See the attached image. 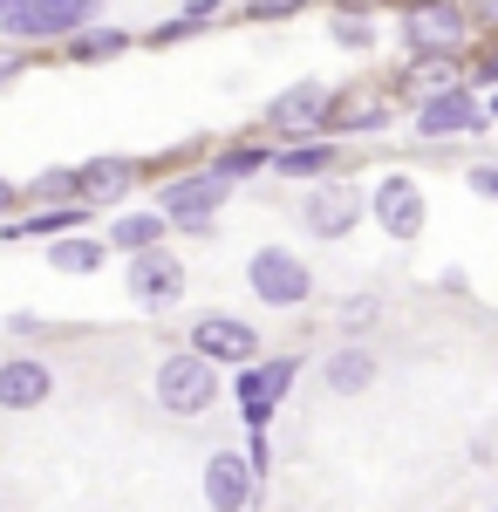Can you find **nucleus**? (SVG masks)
<instances>
[{"instance_id":"obj_1","label":"nucleus","mask_w":498,"mask_h":512,"mask_svg":"<svg viewBox=\"0 0 498 512\" xmlns=\"http://www.w3.org/2000/svg\"><path fill=\"white\" fill-rule=\"evenodd\" d=\"M151 396L164 417H205L219 403V362H205L198 349H171L151 376Z\"/></svg>"},{"instance_id":"obj_2","label":"nucleus","mask_w":498,"mask_h":512,"mask_svg":"<svg viewBox=\"0 0 498 512\" xmlns=\"http://www.w3.org/2000/svg\"><path fill=\"white\" fill-rule=\"evenodd\" d=\"M89 21H103V0H21L0 14V35L14 48H28V41H69Z\"/></svg>"},{"instance_id":"obj_3","label":"nucleus","mask_w":498,"mask_h":512,"mask_svg":"<svg viewBox=\"0 0 498 512\" xmlns=\"http://www.w3.org/2000/svg\"><path fill=\"white\" fill-rule=\"evenodd\" d=\"M232 198V178H219L212 164L205 171H185V178H171L164 192H157V212L178 226V233H192V239H205L212 233V219H219V205Z\"/></svg>"},{"instance_id":"obj_4","label":"nucleus","mask_w":498,"mask_h":512,"mask_svg":"<svg viewBox=\"0 0 498 512\" xmlns=\"http://www.w3.org/2000/svg\"><path fill=\"white\" fill-rule=\"evenodd\" d=\"M246 287H253V301L260 308H307V294H314V267H307L294 246H260L253 260H246Z\"/></svg>"},{"instance_id":"obj_5","label":"nucleus","mask_w":498,"mask_h":512,"mask_svg":"<svg viewBox=\"0 0 498 512\" xmlns=\"http://www.w3.org/2000/svg\"><path fill=\"white\" fill-rule=\"evenodd\" d=\"M123 287H130V301H137V308L164 315V308H178V301H185V260H178L164 239L144 246V253H123Z\"/></svg>"},{"instance_id":"obj_6","label":"nucleus","mask_w":498,"mask_h":512,"mask_svg":"<svg viewBox=\"0 0 498 512\" xmlns=\"http://www.w3.org/2000/svg\"><path fill=\"white\" fill-rule=\"evenodd\" d=\"M362 212H369V192L348 185V178H314L301 198V226L314 239H348L362 226Z\"/></svg>"},{"instance_id":"obj_7","label":"nucleus","mask_w":498,"mask_h":512,"mask_svg":"<svg viewBox=\"0 0 498 512\" xmlns=\"http://www.w3.org/2000/svg\"><path fill=\"white\" fill-rule=\"evenodd\" d=\"M485 123H492V110H485V96H478L471 82L417 96V137H430V144H444V137H471V130H485Z\"/></svg>"},{"instance_id":"obj_8","label":"nucleus","mask_w":498,"mask_h":512,"mask_svg":"<svg viewBox=\"0 0 498 512\" xmlns=\"http://www.w3.org/2000/svg\"><path fill=\"white\" fill-rule=\"evenodd\" d=\"M185 349H198L205 362H219V369H246V362L267 355V335H260L253 321H239V315H198L192 335H185Z\"/></svg>"},{"instance_id":"obj_9","label":"nucleus","mask_w":498,"mask_h":512,"mask_svg":"<svg viewBox=\"0 0 498 512\" xmlns=\"http://www.w3.org/2000/svg\"><path fill=\"white\" fill-rule=\"evenodd\" d=\"M369 212H376V226H383V233L396 239V246L423 239V226H430L423 185L410 178V171H383V178H376V192H369Z\"/></svg>"},{"instance_id":"obj_10","label":"nucleus","mask_w":498,"mask_h":512,"mask_svg":"<svg viewBox=\"0 0 498 512\" xmlns=\"http://www.w3.org/2000/svg\"><path fill=\"white\" fill-rule=\"evenodd\" d=\"M396 28H403V48H410V55H430V48H464L471 14H464L458 0H410V7L396 14Z\"/></svg>"},{"instance_id":"obj_11","label":"nucleus","mask_w":498,"mask_h":512,"mask_svg":"<svg viewBox=\"0 0 498 512\" xmlns=\"http://www.w3.org/2000/svg\"><path fill=\"white\" fill-rule=\"evenodd\" d=\"M328 103H335V89H328L321 76L287 82V89H280V96L267 103L273 137H287V144H301V137H321V123H328Z\"/></svg>"},{"instance_id":"obj_12","label":"nucleus","mask_w":498,"mask_h":512,"mask_svg":"<svg viewBox=\"0 0 498 512\" xmlns=\"http://www.w3.org/2000/svg\"><path fill=\"white\" fill-rule=\"evenodd\" d=\"M294 376H301V355H260V362H246L239 369V410H246V424H267L273 410H280V396L294 390Z\"/></svg>"},{"instance_id":"obj_13","label":"nucleus","mask_w":498,"mask_h":512,"mask_svg":"<svg viewBox=\"0 0 498 512\" xmlns=\"http://www.w3.org/2000/svg\"><path fill=\"white\" fill-rule=\"evenodd\" d=\"M260 499V478L246 465V451H212L205 458V506L212 512H253Z\"/></svg>"},{"instance_id":"obj_14","label":"nucleus","mask_w":498,"mask_h":512,"mask_svg":"<svg viewBox=\"0 0 498 512\" xmlns=\"http://www.w3.org/2000/svg\"><path fill=\"white\" fill-rule=\"evenodd\" d=\"M55 396V369L41 355H0V410H41Z\"/></svg>"},{"instance_id":"obj_15","label":"nucleus","mask_w":498,"mask_h":512,"mask_svg":"<svg viewBox=\"0 0 498 512\" xmlns=\"http://www.w3.org/2000/svg\"><path fill=\"white\" fill-rule=\"evenodd\" d=\"M389 123V89H335V103H328V123H321V137H369V130H383Z\"/></svg>"},{"instance_id":"obj_16","label":"nucleus","mask_w":498,"mask_h":512,"mask_svg":"<svg viewBox=\"0 0 498 512\" xmlns=\"http://www.w3.org/2000/svg\"><path fill=\"white\" fill-rule=\"evenodd\" d=\"M376 376H383V362H376L369 342H342V349H328V362H321V390L328 396H362Z\"/></svg>"},{"instance_id":"obj_17","label":"nucleus","mask_w":498,"mask_h":512,"mask_svg":"<svg viewBox=\"0 0 498 512\" xmlns=\"http://www.w3.org/2000/svg\"><path fill=\"white\" fill-rule=\"evenodd\" d=\"M76 178H82L89 205H123L137 192V158H89V164H76Z\"/></svg>"},{"instance_id":"obj_18","label":"nucleus","mask_w":498,"mask_h":512,"mask_svg":"<svg viewBox=\"0 0 498 512\" xmlns=\"http://www.w3.org/2000/svg\"><path fill=\"white\" fill-rule=\"evenodd\" d=\"M89 212H96V205H89V198H69V205H41L35 219H0V239H7V246H14V239H62V233H76V226H89Z\"/></svg>"},{"instance_id":"obj_19","label":"nucleus","mask_w":498,"mask_h":512,"mask_svg":"<svg viewBox=\"0 0 498 512\" xmlns=\"http://www.w3.org/2000/svg\"><path fill=\"white\" fill-rule=\"evenodd\" d=\"M273 178H335V137H301L273 151Z\"/></svg>"},{"instance_id":"obj_20","label":"nucleus","mask_w":498,"mask_h":512,"mask_svg":"<svg viewBox=\"0 0 498 512\" xmlns=\"http://www.w3.org/2000/svg\"><path fill=\"white\" fill-rule=\"evenodd\" d=\"M110 260V239L103 233H62V239H48V267L55 274H96Z\"/></svg>"},{"instance_id":"obj_21","label":"nucleus","mask_w":498,"mask_h":512,"mask_svg":"<svg viewBox=\"0 0 498 512\" xmlns=\"http://www.w3.org/2000/svg\"><path fill=\"white\" fill-rule=\"evenodd\" d=\"M164 226H171V219H164V212H123V219H110V253H144V246H157V239H164Z\"/></svg>"},{"instance_id":"obj_22","label":"nucleus","mask_w":498,"mask_h":512,"mask_svg":"<svg viewBox=\"0 0 498 512\" xmlns=\"http://www.w3.org/2000/svg\"><path fill=\"white\" fill-rule=\"evenodd\" d=\"M62 48H69V62H110V55H123V48H130V35H123V28H103V21H89V28H82V35H69Z\"/></svg>"},{"instance_id":"obj_23","label":"nucleus","mask_w":498,"mask_h":512,"mask_svg":"<svg viewBox=\"0 0 498 512\" xmlns=\"http://www.w3.org/2000/svg\"><path fill=\"white\" fill-rule=\"evenodd\" d=\"M328 41L348 48V55H362V48H376V21L355 14V7H328Z\"/></svg>"},{"instance_id":"obj_24","label":"nucleus","mask_w":498,"mask_h":512,"mask_svg":"<svg viewBox=\"0 0 498 512\" xmlns=\"http://www.w3.org/2000/svg\"><path fill=\"white\" fill-rule=\"evenodd\" d=\"M212 171L239 185V178H260V171H273V151H267V144H226V151L212 158Z\"/></svg>"},{"instance_id":"obj_25","label":"nucleus","mask_w":498,"mask_h":512,"mask_svg":"<svg viewBox=\"0 0 498 512\" xmlns=\"http://www.w3.org/2000/svg\"><path fill=\"white\" fill-rule=\"evenodd\" d=\"M21 198H35V205H69V198H82V178L76 171H41V178H28Z\"/></svg>"},{"instance_id":"obj_26","label":"nucleus","mask_w":498,"mask_h":512,"mask_svg":"<svg viewBox=\"0 0 498 512\" xmlns=\"http://www.w3.org/2000/svg\"><path fill=\"white\" fill-rule=\"evenodd\" d=\"M376 315H383V294H355V301H342V328L348 335H362Z\"/></svg>"},{"instance_id":"obj_27","label":"nucleus","mask_w":498,"mask_h":512,"mask_svg":"<svg viewBox=\"0 0 498 512\" xmlns=\"http://www.w3.org/2000/svg\"><path fill=\"white\" fill-rule=\"evenodd\" d=\"M192 35H198V21H192V14H178V21H157L144 41H151V48H178V41H192Z\"/></svg>"},{"instance_id":"obj_28","label":"nucleus","mask_w":498,"mask_h":512,"mask_svg":"<svg viewBox=\"0 0 498 512\" xmlns=\"http://www.w3.org/2000/svg\"><path fill=\"white\" fill-rule=\"evenodd\" d=\"M471 89H498V35L478 48V62H471Z\"/></svg>"},{"instance_id":"obj_29","label":"nucleus","mask_w":498,"mask_h":512,"mask_svg":"<svg viewBox=\"0 0 498 512\" xmlns=\"http://www.w3.org/2000/svg\"><path fill=\"white\" fill-rule=\"evenodd\" d=\"M246 465H253V478L273 472V444H267V424H253V444H246Z\"/></svg>"},{"instance_id":"obj_30","label":"nucleus","mask_w":498,"mask_h":512,"mask_svg":"<svg viewBox=\"0 0 498 512\" xmlns=\"http://www.w3.org/2000/svg\"><path fill=\"white\" fill-rule=\"evenodd\" d=\"M307 0H253V7H246V14H253V21H287V14H301Z\"/></svg>"},{"instance_id":"obj_31","label":"nucleus","mask_w":498,"mask_h":512,"mask_svg":"<svg viewBox=\"0 0 498 512\" xmlns=\"http://www.w3.org/2000/svg\"><path fill=\"white\" fill-rule=\"evenodd\" d=\"M464 185H471L478 198H498V164H471V171H464Z\"/></svg>"},{"instance_id":"obj_32","label":"nucleus","mask_w":498,"mask_h":512,"mask_svg":"<svg viewBox=\"0 0 498 512\" xmlns=\"http://www.w3.org/2000/svg\"><path fill=\"white\" fill-rule=\"evenodd\" d=\"M185 14H192L198 28H219L226 21V0H185Z\"/></svg>"},{"instance_id":"obj_33","label":"nucleus","mask_w":498,"mask_h":512,"mask_svg":"<svg viewBox=\"0 0 498 512\" xmlns=\"http://www.w3.org/2000/svg\"><path fill=\"white\" fill-rule=\"evenodd\" d=\"M437 294H451V301L471 294V287H464V267H444V274H437Z\"/></svg>"},{"instance_id":"obj_34","label":"nucleus","mask_w":498,"mask_h":512,"mask_svg":"<svg viewBox=\"0 0 498 512\" xmlns=\"http://www.w3.org/2000/svg\"><path fill=\"white\" fill-rule=\"evenodd\" d=\"M21 69H28V62H21V48H0V89L21 76Z\"/></svg>"},{"instance_id":"obj_35","label":"nucleus","mask_w":498,"mask_h":512,"mask_svg":"<svg viewBox=\"0 0 498 512\" xmlns=\"http://www.w3.org/2000/svg\"><path fill=\"white\" fill-rule=\"evenodd\" d=\"M14 205H21V185H14V178H0V219H7Z\"/></svg>"},{"instance_id":"obj_36","label":"nucleus","mask_w":498,"mask_h":512,"mask_svg":"<svg viewBox=\"0 0 498 512\" xmlns=\"http://www.w3.org/2000/svg\"><path fill=\"white\" fill-rule=\"evenodd\" d=\"M478 21H485V28L498 35V0H478Z\"/></svg>"},{"instance_id":"obj_37","label":"nucleus","mask_w":498,"mask_h":512,"mask_svg":"<svg viewBox=\"0 0 498 512\" xmlns=\"http://www.w3.org/2000/svg\"><path fill=\"white\" fill-rule=\"evenodd\" d=\"M485 110H492V123H498V89H492V103H485Z\"/></svg>"},{"instance_id":"obj_38","label":"nucleus","mask_w":498,"mask_h":512,"mask_svg":"<svg viewBox=\"0 0 498 512\" xmlns=\"http://www.w3.org/2000/svg\"><path fill=\"white\" fill-rule=\"evenodd\" d=\"M7 7H21V0H0V14H7Z\"/></svg>"},{"instance_id":"obj_39","label":"nucleus","mask_w":498,"mask_h":512,"mask_svg":"<svg viewBox=\"0 0 498 512\" xmlns=\"http://www.w3.org/2000/svg\"><path fill=\"white\" fill-rule=\"evenodd\" d=\"M492 512H498V506H492Z\"/></svg>"}]
</instances>
